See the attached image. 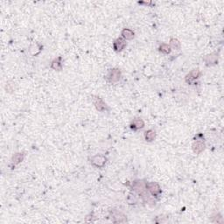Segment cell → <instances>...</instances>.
Here are the masks:
<instances>
[{"label":"cell","mask_w":224,"mask_h":224,"mask_svg":"<svg viewBox=\"0 0 224 224\" xmlns=\"http://www.w3.org/2000/svg\"><path fill=\"white\" fill-rule=\"evenodd\" d=\"M106 160H107L106 158H105L104 156L97 154L96 155V156H94V157L91 159V163H92V165L95 166V167L101 168V167H102L104 165H105Z\"/></svg>","instance_id":"2"},{"label":"cell","mask_w":224,"mask_h":224,"mask_svg":"<svg viewBox=\"0 0 224 224\" xmlns=\"http://www.w3.org/2000/svg\"><path fill=\"white\" fill-rule=\"evenodd\" d=\"M145 126V123L141 118H135L130 123V128L133 130H139Z\"/></svg>","instance_id":"7"},{"label":"cell","mask_w":224,"mask_h":224,"mask_svg":"<svg viewBox=\"0 0 224 224\" xmlns=\"http://www.w3.org/2000/svg\"><path fill=\"white\" fill-rule=\"evenodd\" d=\"M200 76V69H194L192 70L190 73L188 74L186 77V81L188 83H192L193 82H194L195 80H197L198 78Z\"/></svg>","instance_id":"4"},{"label":"cell","mask_w":224,"mask_h":224,"mask_svg":"<svg viewBox=\"0 0 224 224\" xmlns=\"http://www.w3.org/2000/svg\"><path fill=\"white\" fill-rule=\"evenodd\" d=\"M112 218H113V221L114 222H125L126 221V217L125 216H123L121 213H118L117 211H116L115 213L112 214Z\"/></svg>","instance_id":"10"},{"label":"cell","mask_w":224,"mask_h":224,"mask_svg":"<svg viewBox=\"0 0 224 224\" xmlns=\"http://www.w3.org/2000/svg\"><path fill=\"white\" fill-rule=\"evenodd\" d=\"M23 159H24V155L22 153H17L12 157V162L15 165H18L19 163H20Z\"/></svg>","instance_id":"16"},{"label":"cell","mask_w":224,"mask_h":224,"mask_svg":"<svg viewBox=\"0 0 224 224\" xmlns=\"http://www.w3.org/2000/svg\"><path fill=\"white\" fill-rule=\"evenodd\" d=\"M51 68L54 70H61L62 68V62H61V57H58L52 62Z\"/></svg>","instance_id":"11"},{"label":"cell","mask_w":224,"mask_h":224,"mask_svg":"<svg viewBox=\"0 0 224 224\" xmlns=\"http://www.w3.org/2000/svg\"><path fill=\"white\" fill-rule=\"evenodd\" d=\"M202 139H197L195 142L194 143L193 145V151H194L195 153H200L204 151L205 149V144L203 141H201Z\"/></svg>","instance_id":"5"},{"label":"cell","mask_w":224,"mask_h":224,"mask_svg":"<svg viewBox=\"0 0 224 224\" xmlns=\"http://www.w3.org/2000/svg\"><path fill=\"white\" fill-rule=\"evenodd\" d=\"M121 77V72L120 70L114 68V69L110 70V72L108 74V79L111 82H117L120 80Z\"/></svg>","instance_id":"3"},{"label":"cell","mask_w":224,"mask_h":224,"mask_svg":"<svg viewBox=\"0 0 224 224\" xmlns=\"http://www.w3.org/2000/svg\"><path fill=\"white\" fill-rule=\"evenodd\" d=\"M170 47H172L175 50H179L180 49V42L176 39H171L170 40Z\"/></svg>","instance_id":"14"},{"label":"cell","mask_w":224,"mask_h":224,"mask_svg":"<svg viewBox=\"0 0 224 224\" xmlns=\"http://www.w3.org/2000/svg\"><path fill=\"white\" fill-rule=\"evenodd\" d=\"M122 36L125 40H132L134 38V33L130 29L125 28L122 31Z\"/></svg>","instance_id":"12"},{"label":"cell","mask_w":224,"mask_h":224,"mask_svg":"<svg viewBox=\"0 0 224 224\" xmlns=\"http://www.w3.org/2000/svg\"><path fill=\"white\" fill-rule=\"evenodd\" d=\"M155 138H156V133H155V131H153V130H147L146 132L145 133V140L148 141V142L153 141Z\"/></svg>","instance_id":"13"},{"label":"cell","mask_w":224,"mask_h":224,"mask_svg":"<svg viewBox=\"0 0 224 224\" xmlns=\"http://www.w3.org/2000/svg\"><path fill=\"white\" fill-rule=\"evenodd\" d=\"M125 46H126V41H124V40H123V39H121V38L117 39V40L114 41V43H113V47H114L116 52L122 51L123 49L124 48Z\"/></svg>","instance_id":"6"},{"label":"cell","mask_w":224,"mask_h":224,"mask_svg":"<svg viewBox=\"0 0 224 224\" xmlns=\"http://www.w3.org/2000/svg\"><path fill=\"white\" fill-rule=\"evenodd\" d=\"M204 60H205V61L207 62V64H208V65L216 64L217 61H218V55H217L216 53H211V54H209L208 56H206V58Z\"/></svg>","instance_id":"9"},{"label":"cell","mask_w":224,"mask_h":224,"mask_svg":"<svg viewBox=\"0 0 224 224\" xmlns=\"http://www.w3.org/2000/svg\"><path fill=\"white\" fill-rule=\"evenodd\" d=\"M159 51L165 54H168L171 53V47L168 44H161V46H159Z\"/></svg>","instance_id":"15"},{"label":"cell","mask_w":224,"mask_h":224,"mask_svg":"<svg viewBox=\"0 0 224 224\" xmlns=\"http://www.w3.org/2000/svg\"><path fill=\"white\" fill-rule=\"evenodd\" d=\"M146 189L154 197H159L161 194V188L158 183H155V182L146 183Z\"/></svg>","instance_id":"1"},{"label":"cell","mask_w":224,"mask_h":224,"mask_svg":"<svg viewBox=\"0 0 224 224\" xmlns=\"http://www.w3.org/2000/svg\"><path fill=\"white\" fill-rule=\"evenodd\" d=\"M94 104L96 108V110H99V111H104V110H106L107 105L104 103V102L102 101L101 98H96L94 101Z\"/></svg>","instance_id":"8"}]
</instances>
